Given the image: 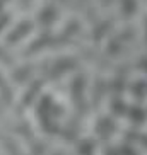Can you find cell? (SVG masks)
<instances>
[{
    "instance_id": "obj_1",
    "label": "cell",
    "mask_w": 147,
    "mask_h": 155,
    "mask_svg": "<svg viewBox=\"0 0 147 155\" xmlns=\"http://www.w3.org/2000/svg\"><path fill=\"white\" fill-rule=\"evenodd\" d=\"M36 29L38 28L31 14H17L14 17V21H12V24L7 28V31H5V34L2 36L0 41L4 43L9 50L17 51L36 32Z\"/></svg>"
},
{
    "instance_id": "obj_2",
    "label": "cell",
    "mask_w": 147,
    "mask_h": 155,
    "mask_svg": "<svg viewBox=\"0 0 147 155\" xmlns=\"http://www.w3.org/2000/svg\"><path fill=\"white\" fill-rule=\"evenodd\" d=\"M111 14L118 22H135L145 10L144 0H111Z\"/></svg>"
},
{
    "instance_id": "obj_3",
    "label": "cell",
    "mask_w": 147,
    "mask_h": 155,
    "mask_svg": "<svg viewBox=\"0 0 147 155\" xmlns=\"http://www.w3.org/2000/svg\"><path fill=\"white\" fill-rule=\"evenodd\" d=\"M39 0H12V9L17 14H31Z\"/></svg>"
}]
</instances>
